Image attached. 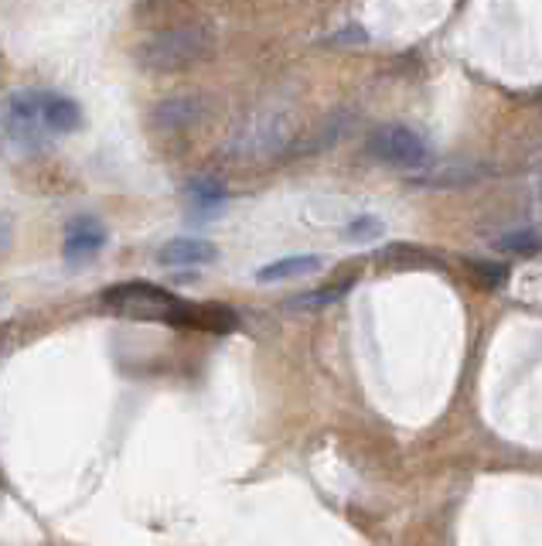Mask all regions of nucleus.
Masks as SVG:
<instances>
[{"label": "nucleus", "instance_id": "nucleus-1", "mask_svg": "<svg viewBox=\"0 0 542 546\" xmlns=\"http://www.w3.org/2000/svg\"><path fill=\"white\" fill-rule=\"evenodd\" d=\"M215 48V35L205 24H181V28L157 31L137 45V62L147 72H181L205 62Z\"/></svg>", "mask_w": 542, "mask_h": 546}, {"label": "nucleus", "instance_id": "nucleus-2", "mask_svg": "<svg viewBox=\"0 0 542 546\" xmlns=\"http://www.w3.org/2000/svg\"><path fill=\"white\" fill-rule=\"evenodd\" d=\"M290 140H294V120L280 110H263L232 130L225 140V154L239 161H266V157L287 151Z\"/></svg>", "mask_w": 542, "mask_h": 546}, {"label": "nucleus", "instance_id": "nucleus-3", "mask_svg": "<svg viewBox=\"0 0 542 546\" xmlns=\"http://www.w3.org/2000/svg\"><path fill=\"white\" fill-rule=\"evenodd\" d=\"M103 304L116 311L120 318L133 321H168V325H181V311L185 301L174 297L171 291L147 280H130V284H116L103 294Z\"/></svg>", "mask_w": 542, "mask_h": 546}, {"label": "nucleus", "instance_id": "nucleus-4", "mask_svg": "<svg viewBox=\"0 0 542 546\" xmlns=\"http://www.w3.org/2000/svg\"><path fill=\"white\" fill-rule=\"evenodd\" d=\"M369 154L375 161L389 164V168H403V171H420L430 164V147L416 130L403 127V123H386V127L372 130L369 137Z\"/></svg>", "mask_w": 542, "mask_h": 546}, {"label": "nucleus", "instance_id": "nucleus-5", "mask_svg": "<svg viewBox=\"0 0 542 546\" xmlns=\"http://www.w3.org/2000/svg\"><path fill=\"white\" fill-rule=\"evenodd\" d=\"M41 89H18L4 106V127L11 140H18L24 147H38L41 134H45V117H41Z\"/></svg>", "mask_w": 542, "mask_h": 546}, {"label": "nucleus", "instance_id": "nucleus-6", "mask_svg": "<svg viewBox=\"0 0 542 546\" xmlns=\"http://www.w3.org/2000/svg\"><path fill=\"white\" fill-rule=\"evenodd\" d=\"M106 226L93 215H79V219L69 222V229H65V243H62V253L69 263H86L93 260V256L106 246Z\"/></svg>", "mask_w": 542, "mask_h": 546}, {"label": "nucleus", "instance_id": "nucleus-7", "mask_svg": "<svg viewBox=\"0 0 542 546\" xmlns=\"http://www.w3.org/2000/svg\"><path fill=\"white\" fill-rule=\"evenodd\" d=\"M215 260H219V246L195 236H178L157 250V263L161 267H205V263Z\"/></svg>", "mask_w": 542, "mask_h": 546}, {"label": "nucleus", "instance_id": "nucleus-8", "mask_svg": "<svg viewBox=\"0 0 542 546\" xmlns=\"http://www.w3.org/2000/svg\"><path fill=\"white\" fill-rule=\"evenodd\" d=\"M205 110H208V103L202 96H171V99H164V103H157L154 106V123L161 130H185L191 127V123H198L205 117Z\"/></svg>", "mask_w": 542, "mask_h": 546}, {"label": "nucleus", "instance_id": "nucleus-9", "mask_svg": "<svg viewBox=\"0 0 542 546\" xmlns=\"http://www.w3.org/2000/svg\"><path fill=\"white\" fill-rule=\"evenodd\" d=\"M324 267L321 256L314 253H297V256H283V260H273L266 267L256 270V280L260 284H283V280H297V277H311Z\"/></svg>", "mask_w": 542, "mask_h": 546}, {"label": "nucleus", "instance_id": "nucleus-10", "mask_svg": "<svg viewBox=\"0 0 542 546\" xmlns=\"http://www.w3.org/2000/svg\"><path fill=\"white\" fill-rule=\"evenodd\" d=\"M41 117H45V127L55 130V134H72V130L82 127V106L72 96L45 93V99H41Z\"/></svg>", "mask_w": 542, "mask_h": 546}, {"label": "nucleus", "instance_id": "nucleus-11", "mask_svg": "<svg viewBox=\"0 0 542 546\" xmlns=\"http://www.w3.org/2000/svg\"><path fill=\"white\" fill-rule=\"evenodd\" d=\"M185 198H188V205H191V212H195V215H215V212H222L225 205H229V192H225V185H222V181H215V178L188 181Z\"/></svg>", "mask_w": 542, "mask_h": 546}, {"label": "nucleus", "instance_id": "nucleus-12", "mask_svg": "<svg viewBox=\"0 0 542 546\" xmlns=\"http://www.w3.org/2000/svg\"><path fill=\"white\" fill-rule=\"evenodd\" d=\"M348 287H352V280H345V284H338V287H321V291L300 294V297H294V301H287V308H294V311H314V308H324V304H335L338 297H345Z\"/></svg>", "mask_w": 542, "mask_h": 546}, {"label": "nucleus", "instance_id": "nucleus-13", "mask_svg": "<svg viewBox=\"0 0 542 546\" xmlns=\"http://www.w3.org/2000/svg\"><path fill=\"white\" fill-rule=\"evenodd\" d=\"M382 233H386L382 219H375V215H358L355 222H348L345 239H352V243H372V239H379Z\"/></svg>", "mask_w": 542, "mask_h": 546}, {"label": "nucleus", "instance_id": "nucleus-14", "mask_svg": "<svg viewBox=\"0 0 542 546\" xmlns=\"http://www.w3.org/2000/svg\"><path fill=\"white\" fill-rule=\"evenodd\" d=\"M471 273L481 287H488V291H498V287L508 280V270L502 263H488V260H471Z\"/></svg>", "mask_w": 542, "mask_h": 546}, {"label": "nucleus", "instance_id": "nucleus-15", "mask_svg": "<svg viewBox=\"0 0 542 546\" xmlns=\"http://www.w3.org/2000/svg\"><path fill=\"white\" fill-rule=\"evenodd\" d=\"M498 250H508V253H539L542 250V239L536 236V233H529V229H525V233H512V236H502L498 239Z\"/></svg>", "mask_w": 542, "mask_h": 546}, {"label": "nucleus", "instance_id": "nucleus-16", "mask_svg": "<svg viewBox=\"0 0 542 546\" xmlns=\"http://www.w3.org/2000/svg\"><path fill=\"white\" fill-rule=\"evenodd\" d=\"M14 243V222L7 215H0V253H7Z\"/></svg>", "mask_w": 542, "mask_h": 546}, {"label": "nucleus", "instance_id": "nucleus-17", "mask_svg": "<svg viewBox=\"0 0 542 546\" xmlns=\"http://www.w3.org/2000/svg\"><path fill=\"white\" fill-rule=\"evenodd\" d=\"M539 195H542V188H539Z\"/></svg>", "mask_w": 542, "mask_h": 546}]
</instances>
